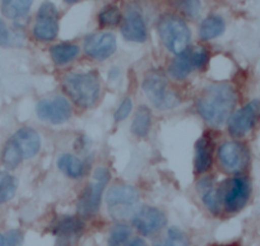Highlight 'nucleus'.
<instances>
[{
	"label": "nucleus",
	"mask_w": 260,
	"mask_h": 246,
	"mask_svg": "<svg viewBox=\"0 0 260 246\" xmlns=\"http://www.w3.org/2000/svg\"><path fill=\"white\" fill-rule=\"evenodd\" d=\"M23 161V156H22L21 150L17 147L16 142L13 139H9L7 142L6 147L3 150V163L4 166L8 170H14L19 163Z\"/></svg>",
	"instance_id": "26"
},
{
	"label": "nucleus",
	"mask_w": 260,
	"mask_h": 246,
	"mask_svg": "<svg viewBox=\"0 0 260 246\" xmlns=\"http://www.w3.org/2000/svg\"><path fill=\"white\" fill-rule=\"evenodd\" d=\"M224 29H226V24H224L223 19L218 16H211L202 22L201 28H199V36L204 41H209V40L221 36Z\"/></svg>",
	"instance_id": "22"
},
{
	"label": "nucleus",
	"mask_w": 260,
	"mask_h": 246,
	"mask_svg": "<svg viewBox=\"0 0 260 246\" xmlns=\"http://www.w3.org/2000/svg\"><path fill=\"white\" fill-rule=\"evenodd\" d=\"M12 139L16 142L17 147L21 150L23 160L34 158L41 148V137L32 128H21L17 130Z\"/></svg>",
	"instance_id": "15"
},
{
	"label": "nucleus",
	"mask_w": 260,
	"mask_h": 246,
	"mask_svg": "<svg viewBox=\"0 0 260 246\" xmlns=\"http://www.w3.org/2000/svg\"><path fill=\"white\" fill-rule=\"evenodd\" d=\"M121 35L127 41L138 44L144 42L148 37L143 16L136 7H130L125 13L121 23Z\"/></svg>",
	"instance_id": "13"
},
{
	"label": "nucleus",
	"mask_w": 260,
	"mask_h": 246,
	"mask_svg": "<svg viewBox=\"0 0 260 246\" xmlns=\"http://www.w3.org/2000/svg\"><path fill=\"white\" fill-rule=\"evenodd\" d=\"M199 194H201L202 202L207 207V209L212 213V214H218L221 212V202L218 198V189H217L216 184H214L213 179L209 176L202 177L198 182Z\"/></svg>",
	"instance_id": "17"
},
{
	"label": "nucleus",
	"mask_w": 260,
	"mask_h": 246,
	"mask_svg": "<svg viewBox=\"0 0 260 246\" xmlns=\"http://www.w3.org/2000/svg\"><path fill=\"white\" fill-rule=\"evenodd\" d=\"M251 195V185L244 176H236L226 180L218 188V198L221 205L229 213H237L247 204Z\"/></svg>",
	"instance_id": "6"
},
{
	"label": "nucleus",
	"mask_w": 260,
	"mask_h": 246,
	"mask_svg": "<svg viewBox=\"0 0 260 246\" xmlns=\"http://www.w3.org/2000/svg\"><path fill=\"white\" fill-rule=\"evenodd\" d=\"M125 246H147V242L141 237H136L126 243Z\"/></svg>",
	"instance_id": "35"
},
{
	"label": "nucleus",
	"mask_w": 260,
	"mask_h": 246,
	"mask_svg": "<svg viewBox=\"0 0 260 246\" xmlns=\"http://www.w3.org/2000/svg\"><path fill=\"white\" fill-rule=\"evenodd\" d=\"M34 0H2V12L9 19L26 16L31 9Z\"/></svg>",
	"instance_id": "24"
},
{
	"label": "nucleus",
	"mask_w": 260,
	"mask_h": 246,
	"mask_svg": "<svg viewBox=\"0 0 260 246\" xmlns=\"http://www.w3.org/2000/svg\"><path fill=\"white\" fill-rule=\"evenodd\" d=\"M57 169L71 179H79L84 175L83 162L71 153H64L57 158Z\"/></svg>",
	"instance_id": "20"
},
{
	"label": "nucleus",
	"mask_w": 260,
	"mask_h": 246,
	"mask_svg": "<svg viewBox=\"0 0 260 246\" xmlns=\"http://www.w3.org/2000/svg\"><path fill=\"white\" fill-rule=\"evenodd\" d=\"M4 237H6L4 246H22L23 243V235L18 230H11Z\"/></svg>",
	"instance_id": "33"
},
{
	"label": "nucleus",
	"mask_w": 260,
	"mask_h": 246,
	"mask_svg": "<svg viewBox=\"0 0 260 246\" xmlns=\"http://www.w3.org/2000/svg\"><path fill=\"white\" fill-rule=\"evenodd\" d=\"M180 8L189 17H197L201 11L199 0H180Z\"/></svg>",
	"instance_id": "32"
},
{
	"label": "nucleus",
	"mask_w": 260,
	"mask_h": 246,
	"mask_svg": "<svg viewBox=\"0 0 260 246\" xmlns=\"http://www.w3.org/2000/svg\"><path fill=\"white\" fill-rule=\"evenodd\" d=\"M52 62L56 65H65L73 62L79 55V46L74 44H57L50 50Z\"/></svg>",
	"instance_id": "23"
},
{
	"label": "nucleus",
	"mask_w": 260,
	"mask_h": 246,
	"mask_svg": "<svg viewBox=\"0 0 260 246\" xmlns=\"http://www.w3.org/2000/svg\"><path fill=\"white\" fill-rule=\"evenodd\" d=\"M59 34V12L51 2L41 4L34 26V36L39 41H52Z\"/></svg>",
	"instance_id": "9"
},
{
	"label": "nucleus",
	"mask_w": 260,
	"mask_h": 246,
	"mask_svg": "<svg viewBox=\"0 0 260 246\" xmlns=\"http://www.w3.org/2000/svg\"><path fill=\"white\" fill-rule=\"evenodd\" d=\"M191 49H186L181 54L176 55L174 62L169 67V74L176 80H182L194 70L191 62Z\"/></svg>",
	"instance_id": "19"
},
{
	"label": "nucleus",
	"mask_w": 260,
	"mask_h": 246,
	"mask_svg": "<svg viewBox=\"0 0 260 246\" xmlns=\"http://www.w3.org/2000/svg\"><path fill=\"white\" fill-rule=\"evenodd\" d=\"M62 87L72 101L82 109L93 107L101 92L99 74L93 70L67 74L62 80Z\"/></svg>",
	"instance_id": "2"
},
{
	"label": "nucleus",
	"mask_w": 260,
	"mask_h": 246,
	"mask_svg": "<svg viewBox=\"0 0 260 246\" xmlns=\"http://www.w3.org/2000/svg\"><path fill=\"white\" fill-rule=\"evenodd\" d=\"M259 119L260 100H251L230 116L229 121H227L230 135L234 138H244L254 129Z\"/></svg>",
	"instance_id": "8"
},
{
	"label": "nucleus",
	"mask_w": 260,
	"mask_h": 246,
	"mask_svg": "<svg viewBox=\"0 0 260 246\" xmlns=\"http://www.w3.org/2000/svg\"><path fill=\"white\" fill-rule=\"evenodd\" d=\"M130 235H132V230L129 226L124 225V223H117L111 228L109 246H125L130 238Z\"/></svg>",
	"instance_id": "28"
},
{
	"label": "nucleus",
	"mask_w": 260,
	"mask_h": 246,
	"mask_svg": "<svg viewBox=\"0 0 260 246\" xmlns=\"http://www.w3.org/2000/svg\"><path fill=\"white\" fill-rule=\"evenodd\" d=\"M36 114L40 120L50 124L60 125L72 117V106L65 97L57 96L55 99H44L37 102Z\"/></svg>",
	"instance_id": "11"
},
{
	"label": "nucleus",
	"mask_w": 260,
	"mask_h": 246,
	"mask_svg": "<svg viewBox=\"0 0 260 246\" xmlns=\"http://www.w3.org/2000/svg\"><path fill=\"white\" fill-rule=\"evenodd\" d=\"M158 34L165 47L172 54H181L189 46L190 29L187 24L179 17H164L159 21Z\"/></svg>",
	"instance_id": "3"
},
{
	"label": "nucleus",
	"mask_w": 260,
	"mask_h": 246,
	"mask_svg": "<svg viewBox=\"0 0 260 246\" xmlns=\"http://www.w3.org/2000/svg\"><path fill=\"white\" fill-rule=\"evenodd\" d=\"M119 75H120V70L117 69V68H114V69L109 73V78H111V79H116Z\"/></svg>",
	"instance_id": "36"
},
{
	"label": "nucleus",
	"mask_w": 260,
	"mask_h": 246,
	"mask_svg": "<svg viewBox=\"0 0 260 246\" xmlns=\"http://www.w3.org/2000/svg\"><path fill=\"white\" fill-rule=\"evenodd\" d=\"M84 51L92 59L106 60L116 51V37L110 32L92 35L84 41Z\"/></svg>",
	"instance_id": "14"
},
{
	"label": "nucleus",
	"mask_w": 260,
	"mask_h": 246,
	"mask_svg": "<svg viewBox=\"0 0 260 246\" xmlns=\"http://www.w3.org/2000/svg\"><path fill=\"white\" fill-rule=\"evenodd\" d=\"M121 13L115 6H107L100 12L99 22L101 26H116L121 22Z\"/></svg>",
	"instance_id": "29"
},
{
	"label": "nucleus",
	"mask_w": 260,
	"mask_h": 246,
	"mask_svg": "<svg viewBox=\"0 0 260 246\" xmlns=\"http://www.w3.org/2000/svg\"><path fill=\"white\" fill-rule=\"evenodd\" d=\"M152 125V114L151 110L147 106H139L134 115L133 122H132V133L138 138H146L151 130Z\"/></svg>",
	"instance_id": "21"
},
{
	"label": "nucleus",
	"mask_w": 260,
	"mask_h": 246,
	"mask_svg": "<svg viewBox=\"0 0 260 246\" xmlns=\"http://www.w3.org/2000/svg\"><path fill=\"white\" fill-rule=\"evenodd\" d=\"M4 245H6V237H4V235L0 233V246H4Z\"/></svg>",
	"instance_id": "37"
},
{
	"label": "nucleus",
	"mask_w": 260,
	"mask_h": 246,
	"mask_svg": "<svg viewBox=\"0 0 260 246\" xmlns=\"http://www.w3.org/2000/svg\"><path fill=\"white\" fill-rule=\"evenodd\" d=\"M154 246H190V241L184 231L174 226L167 230L166 237L154 243Z\"/></svg>",
	"instance_id": "27"
},
{
	"label": "nucleus",
	"mask_w": 260,
	"mask_h": 246,
	"mask_svg": "<svg viewBox=\"0 0 260 246\" xmlns=\"http://www.w3.org/2000/svg\"><path fill=\"white\" fill-rule=\"evenodd\" d=\"M209 60V55L203 47H199L198 50H192L191 52V62H192V67L194 69H204L208 64Z\"/></svg>",
	"instance_id": "30"
},
{
	"label": "nucleus",
	"mask_w": 260,
	"mask_h": 246,
	"mask_svg": "<svg viewBox=\"0 0 260 246\" xmlns=\"http://www.w3.org/2000/svg\"><path fill=\"white\" fill-rule=\"evenodd\" d=\"M218 160L224 171L240 174L249 163V150L240 142H226L218 148Z\"/></svg>",
	"instance_id": "10"
},
{
	"label": "nucleus",
	"mask_w": 260,
	"mask_h": 246,
	"mask_svg": "<svg viewBox=\"0 0 260 246\" xmlns=\"http://www.w3.org/2000/svg\"><path fill=\"white\" fill-rule=\"evenodd\" d=\"M142 87L146 96L157 109H172L180 104L179 96L169 89L166 77L157 70H152L146 75Z\"/></svg>",
	"instance_id": "7"
},
{
	"label": "nucleus",
	"mask_w": 260,
	"mask_h": 246,
	"mask_svg": "<svg viewBox=\"0 0 260 246\" xmlns=\"http://www.w3.org/2000/svg\"><path fill=\"white\" fill-rule=\"evenodd\" d=\"M166 223L167 218L165 213L156 207L144 205L134 213V227L144 236H151L158 232L166 226Z\"/></svg>",
	"instance_id": "12"
},
{
	"label": "nucleus",
	"mask_w": 260,
	"mask_h": 246,
	"mask_svg": "<svg viewBox=\"0 0 260 246\" xmlns=\"http://www.w3.org/2000/svg\"><path fill=\"white\" fill-rule=\"evenodd\" d=\"M9 41V31L7 24L0 19V46L7 45Z\"/></svg>",
	"instance_id": "34"
},
{
	"label": "nucleus",
	"mask_w": 260,
	"mask_h": 246,
	"mask_svg": "<svg viewBox=\"0 0 260 246\" xmlns=\"http://www.w3.org/2000/svg\"><path fill=\"white\" fill-rule=\"evenodd\" d=\"M65 2H67V3H77L78 0H65Z\"/></svg>",
	"instance_id": "38"
},
{
	"label": "nucleus",
	"mask_w": 260,
	"mask_h": 246,
	"mask_svg": "<svg viewBox=\"0 0 260 246\" xmlns=\"http://www.w3.org/2000/svg\"><path fill=\"white\" fill-rule=\"evenodd\" d=\"M106 203L112 217L124 220L136 213V208L139 203V192L132 185H114L107 190Z\"/></svg>",
	"instance_id": "4"
},
{
	"label": "nucleus",
	"mask_w": 260,
	"mask_h": 246,
	"mask_svg": "<svg viewBox=\"0 0 260 246\" xmlns=\"http://www.w3.org/2000/svg\"><path fill=\"white\" fill-rule=\"evenodd\" d=\"M213 163V142L208 137H202L195 144L194 169L197 174H204Z\"/></svg>",
	"instance_id": "16"
},
{
	"label": "nucleus",
	"mask_w": 260,
	"mask_h": 246,
	"mask_svg": "<svg viewBox=\"0 0 260 246\" xmlns=\"http://www.w3.org/2000/svg\"><path fill=\"white\" fill-rule=\"evenodd\" d=\"M132 110H133V101H132V99H130V97H126V99L122 100V102L119 105V107L116 109V111H115V114H114L115 121H117V122L124 121V120L130 115Z\"/></svg>",
	"instance_id": "31"
},
{
	"label": "nucleus",
	"mask_w": 260,
	"mask_h": 246,
	"mask_svg": "<svg viewBox=\"0 0 260 246\" xmlns=\"http://www.w3.org/2000/svg\"><path fill=\"white\" fill-rule=\"evenodd\" d=\"M237 102V95L229 83L211 84L203 89L197 101L201 116L212 127H222L229 121Z\"/></svg>",
	"instance_id": "1"
},
{
	"label": "nucleus",
	"mask_w": 260,
	"mask_h": 246,
	"mask_svg": "<svg viewBox=\"0 0 260 246\" xmlns=\"http://www.w3.org/2000/svg\"><path fill=\"white\" fill-rule=\"evenodd\" d=\"M111 175L106 167H99L93 174V182L84 189L77 205L78 214L84 218L93 217L101 207L102 194L109 184Z\"/></svg>",
	"instance_id": "5"
},
{
	"label": "nucleus",
	"mask_w": 260,
	"mask_h": 246,
	"mask_svg": "<svg viewBox=\"0 0 260 246\" xmlns=\"http://www.w3.org/2000/svg\"><path fill=\"white\" fill-rule=\"evenodd\" d=\"M18 188V181L9 172H0V204L14 198Z\"/></svg>",
	"instance_id": "25"
},
{
	"label": "nucleus",
	"mask_w": 260,
	"mask_h": 246,
	"mask_svg": "<svg viewBox=\"0 0 260 246\" xmlns=\"http://www.w3.org/2000/svg\"><path fill=\"white\" fill-rule=\"evenodd\" d=\"M84 223L81 218L73 216H62L59 217L52 225V232L60 238H71L79 235L83 231Z\"/></svg>",
	"instance_id": "18"
}]
</instances>
